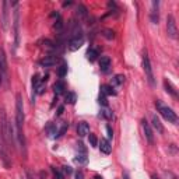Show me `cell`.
Listing matches in <instances>:
<instances>
[{
    "instance_id": "1",
    "label": "cell",
    "mask_w": 179,
    "mask_h": 179,
    "mask_svg": "<svg viewBox=\"0 0 179 179\" xmlns=\"http://www.w3.org/2000/svg\"><path fill=\"white\" fill-rule=\"evenodd\" d=\"M24 106H23V98L20 94H17L15 98V129H17V137L20 141L21 147H25V137H24Z\"/></svg>"
},
{
    "instance_id": "2",
    "label": "cell",
    "mask_w": 179,
    "mask_h": 179,
    "mask_svg": "<svg viewBox=\"0 0 179 179\" xmlns=\"http://www.w3.org/2000/svg\"><path fill=\"white\" fill-rule=\"evenodd\" d=\"M156 108H157V111L161 113V116L164 117L165 121L171 122V123H176V122H178V116H176V113L169 108V106H167L165 104H162V101H160V100L156 101Z\"/></svg>"
},
{
    "instance_id": "3",
    "label": "cell",
    "mask_w": 179,
    "mask_h": 179,
    "mask_svg": "<svg viewBox=\"0 0 179 179\" xmlns=\"http://www.w3.org/2000/svg\"><path fill=\"white\" fill-rule=\"evenodd\" d=\"M143 69H144V73H146V79L148 81V84L151 87L156 85V80H154V73H153V67H151V63H150V58H148V53L147 50L143 52Z\"/></svg>"
},
{
    "instance_id": "4",
    "label": "cell",
    "mask_w": 179,
    "mask_h": 179,
    "mask_svg": "<svg viewBox=\"0 0 179 179\" xmlns=\"http://www.w3.org/2000/svg\"><path fill=\"white\" fill-rule=\"evenodd\" d=\"M167 32H168V36H171L172 39L178 38V28H176L175 17L172 14H169L167 17Z\"/></svg>"
},
{
    "instance_id": "5",
    "label": "cell",
    "mask_w": 179,
    "mask_h": 179,
    "mask_svg": "<svg viewBox=\"0 0 179 179\" xmlns=\"http://www.w3.org/2000/svg\"><path fill=\"white\" fill-rule=\"evenodd\" d=\"M13 6L15 7L14 10V38H15V46H18L20 44V13L17 9V3H13Z\"/></svg>"
},
{
    "instance_id": "6",
    "label": "cell",
    "mask_w": 179,
    "mask_h": 179,
    "mask_svg": "<svg viewBox=\"0 0 179 179\" xmlns=\"http://www.w3.org/2000/svg\"><path fill=\"white\" fill-rule=\"evenodd\" d=\"M141 127H143L144 136H146V140L150 144H154V134H153V129H151V125L146 121V119H141Z\"/></svg>"
},
{
    "instance_id": "7",
    "label": "cell",
    "mask_w": 179,
    "mask_h": 179,
    "mask_svg": "<svg viewBox=\"0 0 179 179\" xmlns=\"http://www.w3.org/2000/svg\"><path fill=\"white\" fill-rule=\"evenodd\" d=\"M83 44H84V38H83V35L73 36V38L69 41V49H70L71 52H74V50L80 49V48L83 46Z\"/></svg>"
},
{
    "instance_id": "8",
    "label": "cell",
    "mask_w": 179,
    "mask_h": 179,
    "mask_svg": "<svg viewBox=\"0 0 179 179\" xmlns=\"http://www.w3.org/2000/svg\"><path fill=\"white\" fill-rule=\"evenodd\" d=\"M58 62H59L58 56L48 55V56H45L44 59H41V60H39V65L44 66V67H52V66H55Z\"/></svg>"
},
{
    "instance_id": "9",
    "label": "cell",
    "mask_w": 179,
    "mask_h": 179,
    "mask_svg": "<svg viewBox=\"0 0 179 179\" xmlns=\"http://www.w3.org/2000/svg\"><path fill=\"white\" fill-rule=\"evenodd\" d=\"M158 6H160V2L158 0H154L153 3H151V14H150V18L154 24H158L160 21V11H158Z\"/></svg>"
},
{
    "instance_id": "10",
    "label": "cell",
    "mask_w": 179,
    "mask_h": 179,
    "mask_svg": "<svg viewBox=\"0 0 179 179\" xmlns=\"http://www.w3.org/2000/svg\"><path fill=\"white\" fill-rule=\"evenodd\" d=\"M77 133H79V136H81V137L90 134V125H88L87 122H80V123L77 125Z\"/></svg>"
},
{
    "instance_id": "11",
    "label": "cell",
    "mask_w": 179,
    "mask_h": 179,
    "mask_svg": "<svg viewBox=\"0 0 179 179\" xmlns=\"http://www.w3.org/2000/svg\"><path fill=\"white\" fill-rule=\"evenodd\" d=\"M100 148L104 154H111L112 153V146H111V143H109V140H106V139H101Z\"/></svg>"
},
{
    "instance_id": "12",
    "label": "cell",
    "mask_w": 179,
    "mask_h": 179,
    "mask_svg": "<svg viewBox=\"0 0 179 179\" xmlns=\"http://www.w3.org/2000/svg\"><path fill=\"white\" fill-rule=\"evenodd\" d=\"M109 67H111V59L108 58V56H102L100 60V69L101 71H104V73H106V71L109 70Z\"/></svg>"
},
{
    "instance_id": "13",
    "label": "cell",
    "mask_w": 179,
    "mask_h": 179,
    "mask_svg": "<svg viewBox=\"0 0 179 179\" xmlns=\"http://www.w3.org/2000/svg\"><path fill=\"white\" fill-rule=\"evenodd\" d=\"M0 69H2V73H3V77H4L7 74V60L3 49H0Z\"/></svg>"
},
{
    "instance_id": "14",
    "label": "cell",
    "mask_w": 179,
    "mask_h": 179,
    "mask_svg": "<svg viewBox=\"0 0 179 179\" xmlns=\"http://www.w3.org/2000/svg\"><path fill=\"white\" fill-rule=\"evenodd\" d=\"M151 123H153V127L158 133H164V126H162V123L160 122V119H158L157 115H153V116H151Z\"/></svg>"
},
{
    "instance_id": "15",
    "label": "cell",
    "mask_w": 179,
    "mask_h": 179,
    "mask_svg": "<svg viewBox=\"0 0 179 179\" xmlns=\"http://www.w3.org/2000/svg\"><path fill=\"white\" fill-rule=\"evenodd\" d=\"M53 91H55L56 95H60V94H65L66 91V84L63 81H56L53 84Z\"/></svg>"
},
{
    "instance_id": "16",
    "label": "cell",
    "mask_w": 179,
    "mask_h": 179,
    "mask_svg": "<svg viewBox=\"0 0 179 179\" xmlns=\"http://www.w3.org/2000/svg\"><path fill=\"white\" fill-rule=\"evenodd\" d=\"M164 87H165V90H167V92H169V94L172 95L173 98H178V92H176L175 87L171 84V81H168V80H164Z\"/></svg>"
},
{
    "instance_id": "17",
    "label": "cell",
    "mask_w": 179,
    "mask_h": 179,
    "mask_svg": "<svg viewBox=\"0 0 179 179\" xmlns=\"http://www.w3.org/2000/svg\"><path fill=\"white\" fill-rule=\"evenodd\" d=\"M85 56H87V59L90 62H94V60H97L98 56H100V52H98L97 49H94V48H90V49L87 50V53H85Z\"/></svg>"
},
{
    "instance_id": "18",
    "label": "cell",
    "mask_w": 179,
    "mask_h": 179,
    "mask_svg": "<svg viewBox=\"0 0 179 179\" xmlns=\"http://www.w3.org/2000/svg\"><path fill=\"white\" fill-rule=\"evenodd\" d=\"M76 13H77V15H79V18H87V15H88V10L84 4H79L76 9Z\"/></svg>"
},
{
    "instance_id": "19",
    "label": "cell",
    "mask_w": 179,
    "mask_h": 179,
    "mask_svg": "<svg viewBox=\"0 0 179 179\" xmlns=\"http://www.w3.org/2000/svg\"><path fill=\"white\" fill-rule=\"evenodd\" d=\"M101 94L102 95H116V91H115L113 90V87H112V85H102V87H101Z\"/></svg>"
},
{
    "instance_id": "20",
    "label": "cell",
    "mask_w": 179,
    "mask_h": 179,
    "mask_svg": "<svg viewBox=\"0 0 179 179\" xmlns=\"http://www.w3.org/2000/svg\"><path fill=\"white\" fill-rule=\"evenodd\" d=\"M46 132L50 137H56V134H58V126H56L55 123H48Z\"/></svg>"
},
{
    "instance_id": "21",
    "label": "cell",
    "mask_w": 179,
    "mask_h": 179,
    "mask_svg": "<svg viewBox=\"0 0 179 179\" xmlns=\"http://www.w3.org/2000/svg\"><path fill=\"white\" fill-rule=\"evenodd\" d=\"M7 7H9V3H7V2H3V20H2V23H3V28L4 29L7 28V23H9V20H7V14H9Z\"/></svg>"
},
{
    "instance_id": "22",
    "label": "cell",
    "mask_w": 179,
    "mask_h": 179,
    "mask_svg": "<svg viewBox=\"0 0 179 179\" xmlns=\"http://www.w3.org/2000/svg\"><path fill=\"white\" fill-rule=\"evenodd\" d=\"M76 162H79V164H87L88 162V157H87V153H79L76 157Z\"/></svg>"
},
{
    "instance_id": "23",
    "label": "cell",
    "mask_w": 179,
    "mask_h": 179,
    "mask_svg": "<svg viewBox=\"0 0 179 179\" xmlns=\"http://www.w3.org/2000/svg\"><path fill=\"white\" fill-rule=\"evenodd\" d=\"M65 101L67 104H71V105H73V104H76V101H77V95L74 94V92H67L65 97Z\"/></svg>"
},
{
    "instance_id": "24",
    "label": "cell",
    "mask_w": 179,
    "mask_h": 179,
    "mask_svg": "<svg viewBox=\"0 0 179 179\" xmlns=\"http://www.w3.org/2000/svg\"><path fill=\"white\" fill-rule=\"evenodd\" d=\"M102 35L105 36L106 39H109V41H111V39L115 38V31H113V29H111V28H105L102 31Z\"/></svg>"
},
{
    "instance_id": "25",
    "label": "cell",
    "mask_w": 179,
    "mask_h": 179,
    "mask_svg": "<svg viewBox=\"0 0 179 179\" xmlns=\"http://www.w3.org/2000/svg\"><path fill=\"white\" fill-rule=\"evenodd\" d=\"M58 74H59V77H62V79L66 76V74H67V63H65V62L62 63V66L59 67Z\"/></svg>"
},
{
    "instance_id": "26",
    "label": "cell",
    "mask_w": 179,
    "mask_h": 179,
    "mask_svg": "<svg viewBox=\"0 0 179 179\" xmlns=\"http://www.w3.org/2000/svg\"><path fill=\"white\" fill-rule=\"evenodd\" d=\"M100 115L102 117H105V119H108V121H111L112 117H113V113H112V111H109V109H102Z\"/></svg>"
},
{
    "instance_id": "27",
    "label": "cell",
    "mask_w": 179,
    "mask_h": 179,
    "mask_svg": "<svg viewBox=\"0 0 179 179\" xmlns=\"http://www.w3.org/2000/svg\"><path fill=\"white\" fill-rule=\"evenodd\" d=\"M88 141H90L91 147H97L98 146V139H97V136L92 134V133H90V134H88Z\"/></svg>"
},
{
    "instance_id": "28",
    "label": "cell",
    "mask_w": 179,
    "mask_h": 179,
    "mask_svg": "<svg viewBox=\"0 0 179 179\" xmlns=\"http://www.w3.org/2000/svg\"><path fill=\"white\" fill-rule=\"evenodd\" d=\"M123 81H125V76H123V74H116V76L113 77V84H116V85L123 84Z\"/></svg>"
},
{
    "instance_id": "29",
    "label": "cell",
    "mask_w": 179,
    "mask_h": 179,
    "mask_svg": "<svg viewBox=\"0 0 179 179\" xmlns=\"http://www.w3.org/2000/svg\"><path fill=\"white\" fill-rule=\"evenodd\" d=\"M41 44H42V46L46 48V49H53V48H55V44H53L52 41H49V39H42Z\"/></svg>"
},
{
    "instance_id": "30",
    "label": "cell",
    "mask_w": 179,
    "mask_h": 179,
    "mask_svg": "<svg viewBox=\"0 0 179 179\" xmlns=\"http://www.w3.org/2000/svg\"><path fill=\"white\" fill-rule=\"evenodd\" d=\"M53 28H55L56 31H62V28H63V20H62V17H59L58 20L55 21V24H53Z\"/></svg>"
},
{
    "instance_id": "31",
    "label": "cell",
    "mask_w": 179,
    "mask_h": 179,
    "mask_svg": "<svg viewBox=\"0 0 179 179\" xmlns=\"http://www.w3.org/2000/svg\"><path fill=\"white\" fill-rule=\"evenodd\" d=\"M42 83V79H39V76L38 74H35V76H32V88L35 90L36 87H38L39 84Z\"/></svg>"
},
{
    "instance_id": "32",
    "label": "cell",
    "mask_w": 179,
    "mask_h": 179,
    "mask_svg": "<svg viewBox=\"0 0 179 179\" xmlns=\"http://www.w3.org/2000/svg\"><path fill=\"white\" fill-rule=\"evenodd\" d=\"M67 129H69V125L67 123H63L62 127H60V130H59L58 134H56V137H62V136L66 133V130H67Z\"/></svg>"
},
{
    "instance_id": "33",
    "label": "cell",
    "mask_w": 179,
    "mask_h": 179,
    "mask_svg": "<svg viewBox=\"0 0 179 179\" xmlns=\"http://www.w3.org/2000/svg\"><path fill=\"white\" fill-rule=\"evenodd\" d=\"M35 92H36V94H39V95L44 94V92H45V81H42L41 84L35 88Z\"/></svg>"
},
{
    "instance_id": "34",
    "label": "cell",
    "mask_w": 179,
    "mask_h": 179,
    "mask_svg": "<svg viewBox=\"0 0 179 179\" xmlns=\"http://www.w3.org/2000/svg\"><path fill=\"white\" fill-rule=\"evenodd\" d=\"M98 102H100L101 105H104V106L108 105V100H106L105 95H100V98H98Z\"/></svg>"
},
{
    "instance_id": "35",
    "label": "cell",
    "mask_w": 179,
    "mask_h": 179,
    "mask_svg": "<svg viewBox=\"0 0 179 179\" xmlns=\"http://www.w3.org/2000/svg\"><path fill=\"white\" fill-rule=\"evenodd\" d=\"M106 133H108V137H109V139L113 137V130H112V127L109 126V125L106 126Z\"/></svg>"
},
{
    "instance_id": "36",
    "label": "cell",
    "mask_w": 179,
    "mask_h": 179,
    "mask_svg": "<svg viewBox=\"0 0 179 179\" xmlns=\"http://www.w3.org/2000/svg\"><path fill=\"white\" fill-rule=\"evenodd\" d=\"M62 171H63V173H66V175H70V173H71V168L67 167V165H65Z\"/></svg>"
},
{
    "instance_id": "37",
    "label": "cell",
    "mask_w": 179,
    "mask_h": 179,
    "mask_svg": "<svg viewBox=\"0 0 179 179\" xmlns=\"http://www.w3.org/2000/svg\"><path fill=\"white\" fill-rule=\"evenodd\" d=\"M76 179H84V173H83V171H77V172H76Z\"/></svg>"
},
{
    "instance_id": "38",
    "label": "cell",
    "mask_w": 179,
    "mask_h": 179,
    "mask_svg": "<svg viewBox=\"0 0 179 179\" xmlns=\"http://www.w3.org/2000/svg\"><path fill=\"white\" fill-rule=\"evenodd\" d=\"M77 146H79L80 153H85V147H84V144H83V143H79V144H77Z\"/></svg>"
},
{
    "instance_id": "39",
    "label": "cell",
    "mask_w": 179,
    "mask_h": 179,
    "mask_svg": "<svg viewBox=\"0 0 179 179\" xmlns=\"http://www.w3.org/2000/svg\"><path fill=\"white\" fill-rule=\"evenodd\" d=\"M63 111H65V106H59V108H58V112H56V115H58V116H60V115L63 113Z\"/></svg>"
},
{
    "instance_id": "40",
    "label": "cell",
    "mask_w": 179,
    "mask_h": 179,
    "mask_svg": "<svg viewBox=\"0 0 179 179\" xmlns=\"http://www.w3.org/2000/svg\"><path fill=\"white\" fill-rule=\"evenodd\" d=\"M2 81H3V73H2V69H0V85H2Z\"/></svg>"
},
{
    "instance_id": "41",
    "label": "cell",
    "mask_w": 179,
    "mask_h": 179,
    "mask_svg": "<svg viewBox=\"0 0 179 179\" xmlns=\"http://www.w3.org/2000/svg\"><path fill=\"white\" fill-rule=\"evenodd\" d=\"M151 179H160V178L156 175V173H153V175H151Z\"/></svg>"
},
{
    "instance_id": "42",
    "label": "cell",
    "mask_w": 179,
    "mask_h": 179,
    "mask_svg": "<svg viewBox=\"0 0 179 179\" xmlns=\"http://www.w3.org/2000/svg\"><path fill=\"white\" fill-rule=\"evenodd\" d=\"M71 4V2H65V3H63V6H70Z\"/></svg>"
},
{
    "instance_id": "43",
    "label": "cell",
    "mask_w": 179,
    "mask_h": 179,
    "mask_svg": "<svg viewBox=\"0 0 179 179\" xmlns=\"http://www.w3.org/2000/svg\"><path fill=\"white\" fill-rule=\"evenodd\" d=\"M94 179H102V176H100V175H95V176H94Z\"/></svg>"
},
{
    "instance_id": "44",
    "label": "cell",
    "mask_w": 179,
    "mask_h": 179,
    "mask_svg": "<svg viewBox=\"0 0 179 179\" xmlns=\"http://www.w3.org/2000/svg\"><path fill=\"white\" fill-rule=\"evenodd\" d=\"M123 179H129V176H127L126 173H125V175H123Z\"/></svg>"
},
{
    "instance_id": "45",
    "label": "cell",
    "mask_w": 179,
    "mask_h": 179,
    "mask_svg": "<svg viewBox=\"0 0 179 179\" xmlns=\"http://www.w3.org/2000/svg\"><path fill=\"white\" fill-rule=\"evenodd\" d=\"M23 179H29V176H28V175H27V176H24V178H23Z\"/></svg>"
}]
</instances>
